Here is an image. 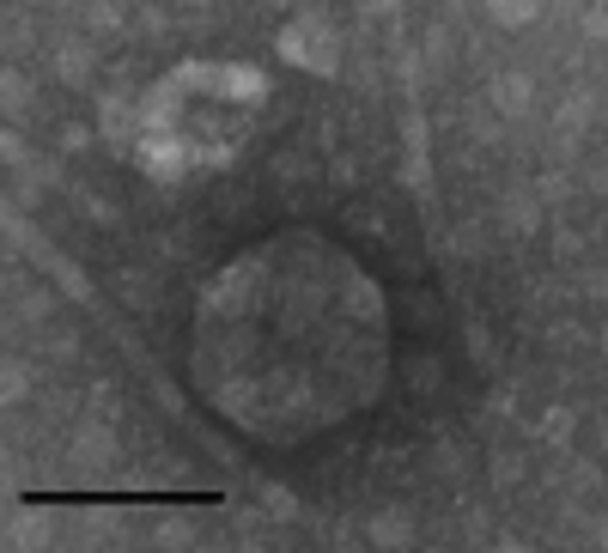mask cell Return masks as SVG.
Here are the masks:
<instances>
[{
	"label": "cell",
	"mask_w": 608,
	"mask_h": 553,
	"mask_svg": "<svg viewBox=\"0 0 608 553\" xmlns=\"http://www.w3.org/2000/svg\"><path fill=\"white\" fill-rule=\"evenodd\" d=\"M116 462V432L104 420H86L80 432L67 438V468H80V474H104Z\"/></svg>",
	"instance_id": "6da1fadb"
},
{
	"label": "cell",
	"mask_w": 608,
	"mask_h": 553,
	"mask_svg": "<svg viewBox=\"0 0 608 553\" xmlns=\"http://www.w3.org/2000/svg\"><path fill=\"white\" fill-rule=\"evenodd\" d=\"M487 98H493L499 116H529V104H536V79L529 73H499Z\"/></svg>",
	"instance_id": "7a4b0ae2"
},
{
	"label": "cell",
	"mask_w": 608,
	"mask_h": 553,
	"mask_svg": "<svg viewBox=\"0 0 608 553\" xmlns=\"http://www.w3.org/2000/svg\"><path fill=\"white\" fill-rule=\"evenodd\" d=\"M49 67H55V79L61 86H86L92 79V43H55V55H49Z\"/></svg>",
	"instance_id": "3957f363"
},
{
	"label": "cell",
	"mask_w": 608,
	"mask_h": 553,
	"mask_svg": "<svg viewBox=\"0 0 608 553\" xmlns=\"http://www.w3.org/2000/svg\"><path fill=\"white\" fill-rule=\"evenodd\" d=\"M365 541H371V547H408V541H414L408 511H371V517H365Z\"/></svg>",
	"instance_id": "277c9868"
},
{
	"label": "cell",
	"mask_w": 608,
	"mask_h": 553,
	"mask_svg": "<svg viewBox=\"0 0 608 553\" xmlns=\"http://www.w3.org/2000/svg\"><path fill=\"white\" fill-rule=\"evenodd\" d=\"M481 7H487V19H493L499 31H523V25H536L542 0H481Z\"/></svg>",
	"instance_id": "5b68a950"
},
{
	"label": "cell",
	"mask_w": 608,
	"mask_h": 553,
	"mask_svg": "<svg viewBox=\"0 0 608 553\" xmlns=\"http://www.w3.org/2000/svg\"><path fill=\"white\" fill-rule=\"evenodd\" d=\"M505 219H511V231H536L542 225V207H536V195H505Z\"/></svg>",
	"instance_id": "8992f818"
},
{
	"label": "cell",
	"mask_w": 608,
	"mask_h": 553,
	"mask_svg": "<svg viewBox=\"0 0 608 553\" xmlns=\"http://www.w3.org/2000/svg\"><path fill=\"white\" fill-rule=\"evenodd\" d=\"M31 395V365H19V359H7V371H0V402H25Z\"/></svg>",
	"instance_id": "52a82bcc"
},
{
	"label": "cell",
	"mask_w": 608,
	"mask_h": 553,
	"mask_svg": "<svg viewBox=\"0 0 608 553\" xmlns=\"http://www.w3.org/2000/svg\"><path fill=\"white\" fill-rule=\"evenodd\" d=\"M0 104H7V110H25V104H31V79H25L19 67L0 73Z\"/></svg>",
	"instance_id": "ba28073f"
},
{
	"label": "cell",
	"mask_w": 608,
	"mask_h": 553,
	"mask_svg": "<svg viewBox=\"0 0 608 553\" xmlns=\"http://www.w3.org/2000/svg\"><path fill=\"white\" fill-rule=\"evenodd\" d=\"M152 541L159 547H195V523L189 517H165L159 529H152Z\"/></svg>",
	"instance_id": "9c48e42d"
},
{
	"label": "cell",
	"mask_w": 608,
	"mask_h": 553,
	"mask_svg": "<svg viewBox=\"0 0 608 553\" xmlns=\"http://www.w3.org/2000/svg\"><path fill=\"white\" fill-rule=\"evenodd\" d=\"M487 474H493V487H517V481H523V456H517V450H499Z\"/></svg>",
	"instance_id": "30bf717a"
},
{
	"label": "cell",
	"mask_w": 608,
	"mask_h": 553,
	"mask_svg": "<svg viewBox=\"0 0 608 553\" xmlns=\"http://www.w3.org/2000/svg\"><path fill=\"white\" fill-rule=\"evenodd\" d=\"M49 310H55V298H49V292H25V298H19V323H31V329H37V323H49Z\"/></svg>",
	"instance_id": "8fae6325"
},
{
	"label": "cell",
	"mask_w": 608,
	"mask_h": 553,
	"mask_svg": "<svg viewBox=\"0 0 608 553\" xmlns=\"http://www.w3.org/2000/svg\"><path fill=\"white\" fill-rule=\"evenodd\" d=\"M43 353L49 359H73V353H80V335H73V329H43Z\"/></svg>",
	"instance_id": "7c38bea8"
},
{
	"label": "cell",
	"mask_w": 608,
	"mask_h": 553,
	"mask_svg": "<svg viewBox=\"0 0 608 553\" xmlns=\"http://www.w3.org/2000/svg\"><path fill=\"white\" fill-rule=\"evenodd\" d=\"M262 505H268V517H274V523H292V517H298V499H292L286 487H268V493H262Z\"/></svg>",
	"instance_id": "4fadbf2b"
},
{
	"label": "cell",
	"mask_w": 608,
	"mask_h": 553,
	"mask_svg": "<svg viewBox=\"0 0 608 553\" xmlns=\"http://www.w3.org/2000/svg\"><path fill=\"white\" fill-rule=\"evenodd\" d=\"M122 298H128L134 310H146V304H152V286H146V274H140V268H128V274H122Z\"/></svg>",
	"instance_id": "5bb4252c"
},
{
	"label": "cell",
	"mask_w": 608,
	"mask_h": 553,
	"mask_svg": "<svg viewBox=\"0 0 608 553\" xmlns=\"http://www.w3.org/2000/svg\"><path fill=\"white\" fill-rule=\"evenodd\" d=\"M566 432H572V414H566V408H548V414L536 420V438H554V444H560Z\"/></svg>",
	"instance_id": "9a60e30c"
},
{
	"label": "cell",
	"mask_w": 608,
	"mask_h": 553,
	"mask_svg": "<svg viewBox=\"0 0 608 553\" xmlns=\"http://www.w3.org/2000/svg\"><path fill=\"white\" fill-rule=\"evenodd\" d=\"M55 146H61V152H86V146H92V128H86V122H61Z\"/></svg>",
	"instance_id": "2e32d148"
},
{
	"label": "cell",
	"mask_w": 608,
	"mask_h": 553,
	"mask_svg": "<svg viewBox=\"0 0 608 553\" xmlns=\"http://www.w3.org/2000/svg\"><path fill=\"white\" fill-rule=\"evenodd\" d=\"M86 25H92V31H122V13L110 7V0H92V7H86Z\"/></svg>",
	"instance_id": "e0dca14e"
},
{
	"label": "cell",
	"mask_w": 608,
	"mask_h": 553,
	"mask_svg": "<svg viewBox=\"0 0 608 553\" xmlns=\"http://www.w3.org/2000/svg\"><path fill=\"white\" fill-rule=\"evenodd\" d=\"M98 122H104V134H122V128H128V104H122V98H104V104H98Z\"/></svg>",
	"instance_id": "ac0fdd59"
},
{
	"label": "cell",
	"mask_w": 608,
	"mask_h": 553,
	"mask_svg": "<svg viewBox=\"0 0 608 553\" xmlns=\"http://www.w3.org/2000/svg\"><path fill=\"white\" fill-rule=\"evenodd\" d=\"M43 535H49V523H43V511H25V523L13 529V541H19V547H37Z\"/></svg>",
	"instance_id": "d6986e66"
},
{
	"label": "cell",
	"mask_w": 608,
	"mask_h": 553,
	"mask_svg": "<svg viewBox=\"0 0 608 553\" xmlns=\"http://www.w3.org/2000/svg\"><path fill=\"white\" fill-rule=\"evenodd\" d=\"M426 61H432V67L450 61V37H444V31H426Z\"/></svg>",
	"instance_id": "ffe728a7"
},
{
	"label": "cell",
	"mask_w": 608,
	"mask_h": 553,
	"mask_svg": "<svg viewBox=\"0 0 608 553\" xmlns=\"http://www.w3.org/2000/svg\"><path fill=\"white\" fill-rule=\"evenodd\" d=\"M560 122H566V128H578V122H584V98H572V104L560 110Z\"/></svg>",
	"instance_id": "44dd1931"
},
{
	"label": "cell",
	"mask_w": 608,
	"mask_h": 553,
	"mask_svg": "<svg viewBox=\"0 0 608 553\" xmlns=\"http://www.w3.org/2000/svg\"><path fill=\"white\" fill-rule=\"evenodd\" d=\"M183 7H207V0H183Z\"/></svg>",
	"instance_id": "7402d4cb"
}]
</instances>
